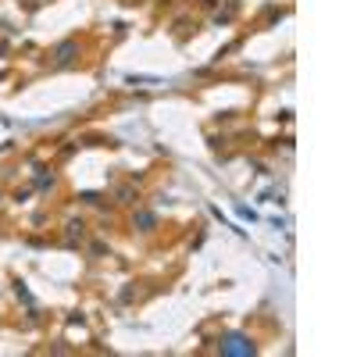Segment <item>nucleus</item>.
<instances>
[{
  "label": "nucleus",
  "instance_id": "nucleus-1",
  "mask_svg": "<svg viewBox=\"0 0 357 357\" xmlns=\"http://www.w3.org/2000/svg\"><path fill=\"white\" fill-rule=\"evenodd\" d=\"M221 350H225V354H247V350H250V347H247V343H243V340H239V336H232V340H229V343H225V347H221Z\"/></svg>",
  "mask_w": 357,
  "mask_h": 357
}]
</instances>
